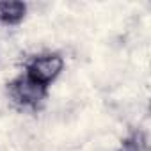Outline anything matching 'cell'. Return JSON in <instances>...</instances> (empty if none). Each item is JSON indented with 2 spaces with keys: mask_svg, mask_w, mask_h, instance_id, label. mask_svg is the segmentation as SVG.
Masks as SVG:
<instances>
[{
  "mask_svg": "<svg viewBox=\"0 0 151 151\" xmlns=\"http://www.w3.org/2000/svg\"><path fill=\"white\" fill-rule=\"evenodd\" d=\"M64 68V60L59 55H39L34 57L27 68V77L36 84L46 87V84L53 82Z\"/></svg>",
  "mask_w": 151,
  "mask_h": 151,
  "instance_id": "6da1fadb",
  "label": "cell"
},
{
  "mask_svg": "<svg viewBox=\"0 0 151 151\" xmlns=\"http://www.w3.org/2000/svg\"><path fill=\"white\" fill-rule=\"evenodd\" d=\"M25 16V6L20 2H0V22L16 23Z\"/></svg>",
  "mask_w": 151,
  "mask_h": 151,
  "instance_id": "7a4b0ae2",
  "label": "cell"
}]
</instances>
